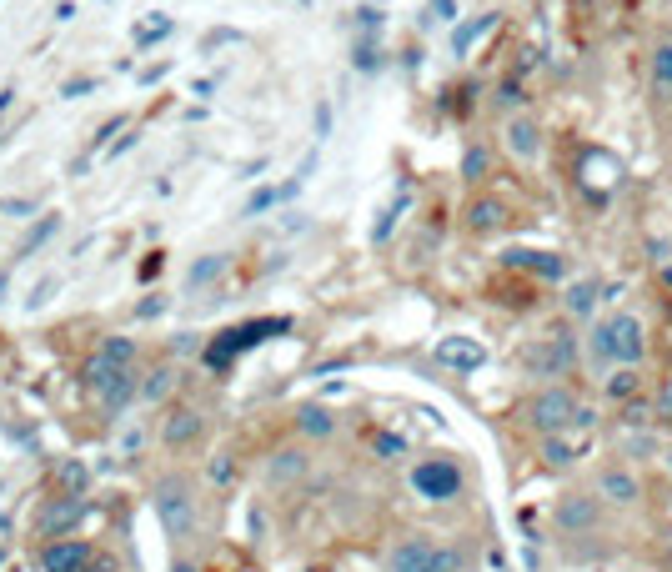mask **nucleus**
Listing matches in <instances>:
<instances>
[{
  "label": "nucleus",
  "instance_id": "nucleus-1",
  "mask_svg": "<svg viewBox=\"0 0 672 572\" xmlns=\"http://www.w3.org/2000/svg\"><path fill=\"white\" fill-rule=\"evenodd\" d=\"M91 387L111 412H121L136 397V342L131 337H106L101 342V352L91 362Z\"/></svg>",
  "mask_w": 672,
  "mask_h": 572
},
{
  "label": "nucleus",
  "instance_id": "nucleus-2",
  "mask_svg": "<svg viewBox=\"0 0 672 572\" xmlns=\"http://www.w3.org/2000/svg\"><path fill=\"white\" fill-rule=\"evenodd\" d=\"M527 422H532L542 437H557V432H592L597 412L582 407L567 387H547V392H537V397L527 402Z\"/></svg>",
  "mask_w": 672,
  "mask_h": 572
},
{
  "label": "nucleus",
  "instance_id": "nucleus-3",
  "mask_svg": "<svg viewBox=\"0 0 672 572\" xmlns=\"http://www.w3.org/2000/svg\"><path fill=\"white\" fill-rule=\"evenodd\" d=\"M592 357L597 362H612V367H637L647 357V337H642V322L632 312H617L607 322L592 327Z\"/></svg>",
  "mask_w": 672,
  "mask_h": 572
},
{
  "label": "nucleus",
  "instance_id": "nucleus-4",
  "mask_svg": "<svg viewBox=\"0 0 672 572\" xmlns=\"http://www.w3.org/2000/svg\"><path fill=\"white\" fill-rule=\"evenodd\" d=\"M387 572H462V552L437 547L432 537H407L387 552Z\"/></svg>",
  "mask_w": 672,
  "mask_h": 572
},
{
  "label": "nucleus",
  "instance_id": "nucleus-5",
  "mask_svg": "<svg viewBox=\"0 0 672 572\" xmlns=\"http://www.w3.org/2000/svg\"><path fill=\"white\" fill-rule=\"evenodd\" d=\"M412 487H417L427 502H452V497L462 492V472H457V462H447V457H427V462H417Z\"/></svg>",
  "mask_w": 672,
  "mask_h": 572
},
{
  "label": "nucleus",
  "instance_id": "nucleus-6",
  "mask_svg": "<svg viewBox=\"0 0 672 572\" xmlns=\"http://www.w3.org/2000/svg\"><path fill=\"white\" fill-rule=\"evenodd\" d=\"M156 507H161V517H166V527L176 537L191 532V492H186V482H161L156 487Z\"/></svg>",
  "mask_w": 672,
  "mask_h": 572
},
{
  "label": "nucleus",
  "instance_id": "nucleus-7",
  "mask_svg": "<svg viewBox=\"0 0 672 572\" xmlns=\"http://www.w3.org/2000/svg\"><path fill=\"white\" fill-rule=\"evenodd\" d=\"M437 362H442V367H457V372H477V367L487 362V352H482V342H472V337H442V342H437Z\"/></svg>",
  "mask_w": 672,
  "mask_h": 572
},
{
  "label": "nucleus",
  "instance_id": "nucleus-8",
  "mask_svg": "<svg viewBox=\"0 0 672 572\" xmlns=\"http://www.w3.org/2000/svg\"><path fill=\"white\" fill-rule=\"evenodd\" d=\"M587 452H592V437H587V432H557V437L542 442V457H547L552 467H572V462H582Z\"/></svg>",
  "mask_w": 672,
  "mask_h": 572
},
{
  "label": "nucleus",
  "instance_id": "nucleus-9",
  "mask_svg": "<svg viewBox=\"0 0 672 572\" xmlns=\"http://www.w3.org/2000/svg\"><path fill=\"white\" fill-rule=\"evenodd\" d=\"M597 517H602V502L597 497H562V507H557V527L562 532H587V527H597Z\"/></svg>",
  "mask_w": 672,
  "mask_h": 572
},
{
  "label": "nucleus",
  "instance_id": "nucleus-10",
  "mask_svg": "<svg viewBox=\"0 0 672 572\" xmlns=\"http://www.w3.org/2000/svg\"><path fill=\"white\" fill-rule=\"evenodd\" d=\"M597 497L612 502V507H627V502L642 497V487H637V477H632L627 467H607V472L597 477Z\"/></svg>",
  "mask_w": 672,
  "mask_h": 572
},
{
  "label": "nucleus",
  "instance_id": "nucleus-11",
  "mask_svg": "<svg viewBox=\"0 0 672 572\" xmlns=\"http://www.w3.org/2000/svg\"><path fill=\"white\" fill-rule=\"evenodd\" d=\"M527 367H532V372H547V377L567 372V367H572V342H567V337H552V342L532 347V352H527Z\"/></svg>",
  "mask_w": 672,
  "mask_h": 572
},
{
  "label": "nucleus",
  "instance_id": "nucleus-12",
  "mask_svg": "<svg viewBox=\"0 0 672 572\" xmlns=\"http://www.w3.org/2000/svg\"><path fill=\"white\" fill-rule=\"evenodd\" d=\"M507 151H512L517 161H537V151H542V131H537V121H527V116L507 121Z\"/></svg>",
  "mask_w": 672,
  "mask_h": 572
},
{
  "label": "nucleus",
  "instance_id": "nucleus-13",
  "mask_svg": "<svg viewBox=\"0 0 672 572\" xmlns=\"http://www.w3.org/2000/svg\"><path fill=\"white\" fill-rule=\"evenodd\" d=\"M46 572H86V562H91V547H81V542H56V547H46Z\"/></svg>",
  "mask_w": 672,
  "mask_h": 572
},
{
  "label": "nucleus",
  "instance_id": "nucleus-14",
  "mask_svg": "<svg viewBox=\"0 0 672 572\" xmlns=\"http://www.w3.org/2000/svg\"><path fill=\"white\" fill-rule=\"evenodd\" d=\"M507 266H522V271L547 276V281L562 276V256H557V251H507Z\"/></svg>",
  "mask_w": 672,
  "mask_h": 572
},
{
  "label": "nucleus",
  "instance_id": "nucleus-15",
  "mask_svg": "<svg viewBox=\"0 0 672 572\" xmlns=\"http://www.w3.org/2000/svg\"><path fill=\"white\" fill-rule=\"evenodd\" d=\"M502 216H507V206H502L497 196H482V201L467 206V226H472V231H497Z\"/></svg>",
  "mask_w": 672,
  "mask_h": 572
},
{
  "label": "nucleus",
  "instance_id": "nucleus-16",
  "mask_svg": "<svg viewBox=\"0 0 672 572\" xmlns=\"http://www.w3.org/2000/svg\"><path fill=\"white\" fill-rule=\"evenodd\" d=\"M637 387H642V377H637V367H612V377L602 382V392L612 397V402H637Z\"/></svg>",
  "mask_w": 672,
  "mask_h": 572
},
{
  "label": "nucleus",
  "instance_id": "nucleus-17",
  "mask_svg": "<svg viewBox=\"0 0 672 572\" xmlns=\"http://www.w3.org/2000/svg\"><path fill=\"white\" fill-rule=\"evenodd\" d=\"M597 302H602V297H597V286H592V281H577V286H567V312H572L577 322H587V317L597 312Z\"/></svg>",
  "mask_w": 672,
  "mask_h": 572
},
{
  "label": "nucleus",
  "instance_id": "nucleus-18",
  "mask_svg": "<svg viewBox=\"0 0 672 572\" xmlns=\"http://www.w3.org/2000/svg\"><path fill=\"white\" fill-rule=\"evenodd\" d=\"M196 432H201V417H196L191 407H181V412H176V417L166 422V442H171V447H186V442H191Z\"/></svg>",
  "mask_w": 672,
  "mask_h": 572
},
{
  "label": "nucleus",
  "instance_id": "nucleus-19",
  "mask_svg": "<svg viewBox=\"0 0 672 572\" xmlns=\"http://www.w3.org/2000/svg\"><path fill=\"white\" fill-rule=\"evenodd\" d=\"M492 26H497V16H477L472 26L452 31V51H457V56H467V51H472V46H477V41H482V36L492 31Z\"/></svg>",
  "mask_w": 672,
  "mask_h": 572
},
{
  "label": "nucleus",
  "instance_id": "nucleus-20",
  "mask_svg": "<svg viewBox=\"0 0 672 572\" xmlns=\"http://www.w3.org/2000/svg\"><path fill=\"white\" fill-rule=\"evenodd\" d=\"M647 71H652V86H657V91H672V41L652 51V66H647Z\"/></svg>",
  "mask_w": 672,
  "mask_h": 572
},
{
  "label": "nucleus",
  "instance_id": "nucleus-21",
  "mask_svg": "<svg viewBox=\"0 0 672 572\" xmlns=\"http://www.w3.org/2000/svg\"><path fill=\"white\" fill-rule=\"evenodd\" d=\"M487 166H492L487 146H467V156H462V176H467V181H482V176H487Z\"/></svg>",
  "mask_w": 672,
  "mask_h": 572
},
{
  "label": "nucleus",
  "instance_id": "nucleus-22",
  "mask_svg": "<svg viewBox=\"0 0 672 572\" xmlns=\"http://www.w3.org/2000/svg\"><path fill=\"white\" fill-rule=\"evenodd\" d=\"M296 422H301V432H311V437H326V432L336 427V422H331V412H321V407H306Z\"/></svg>",
  "mask_w": 672,
  "mask_h": 572
},
{
  "label": "nucleus",
  "instance_id": "nucleus-23",
  "mask_svg": "<svg viewBox=\"0 0 672 572\" xmlns=\"http://www.w3.org/2000/svg\"><path fill=\"white\" fill-rule=\"evenodd\" d=\"M657 417H667V422H672V377L657 387Z\"/></svg>",
  "mask_w": 672,
  "mask_h": 572
},
{
  "label": "nucleus",
  "instance_id": "nucleus-24",
  "mask_svg": "<svg viewBox=\"0 0 672 572\" xmlns=\"http://www.w3.org/2000/svg\"><path fill=\"white\" fill-rule=\"evenodd\" d=\"M166 31H171V21H146V26H141V36H136V41H141V46H146V41H156V36H166Z\"/></svg>",
  "mask_w": 672,
  "mask_h": 572
},
{
  "label": "nucleus",
  "instance_id": "nucleus-25",
  "mask_svg": "<svg viewBox=\"0 0 672 572\" xmlns=\"http://www.w3.org/2000/svg\"><path fill=\"white\" fill-rule=\"evenodd\" d=\"M291 472H301V457L296 452H281L276 457V477H291Z\"/></svg>",
  "mask_w": 672,
  "mask_h": 572
},
{
  "label": "nucleus",
  "instance_id": "nucleus-26",
  "mask_svg": "<svg viewBox=\"0 0 672 572\" xmlns=\"http://www.w3.org/2000/svg\"><path fill=\"white\" fill-rule=\"evenodd\" d=\"M497 101H502V106H517V101H522V91H517V86H502V96H497Z\"/></svg>",
  "mask_w": 672,
  "mask_h": 572
},
{
  "label": "nucleus",
  "instance_id": "nucleus-27",
  "mask_svg": "<svg viewBox=\"0 0 672 572\" xmlns=\"http://www.w3.org/2000/svg\"><path fill=\"white\" fill-rule=\"evenodd\" d=\"M166 382H171V372H156V377H151V387H146V392H151V397H156V392H166Z\"/></svg>",
  "mask_w": 672,
  "mask_h": 572
},
{
  "label": "nucleus",
  "instance_id": "nucleus-28",
  "mask_svg": "<svg viewBox=\"0 0 672 572\" xmlns=\"http://www.w3.org/2000/svg\"><path fill=\"white\" fill-rule=\"evenodd\" d=\"M432 11H437V16H452L457 6H452V0H432Z\"/></svg>",
  "mask_w": 672,
  "mask_h": 572
},
{
  "label": "nucleus",
  "instance_id": "nucleus-29",
  "mask_svg": "<svg viewBox=\"0 0 672 572\" xmlns=\"http://www.w3.org/2000/svg\"><path fill=\"white\" fill-rule=\"evenodd\" d=\"M657 276H662V286H672V261H662V266H657Z\"/></svg>",
  "mask_w": 672,
  "mask_h": 572
},
{
  "label": "nucleus",
  "instance_id": "nucleus-30",
  "mask_svg": "<svg viewBox=\"0 0 672 572\" xmlns=\"http://www.w3.org/2000/svg\"><path fill=\"white\" fill-rule=\"evenodd\" d=\"M667 467H672V447H667Z\"/></svg>",
  "mask_w": 672,
  "mask_h": 572
}]
</instances>
